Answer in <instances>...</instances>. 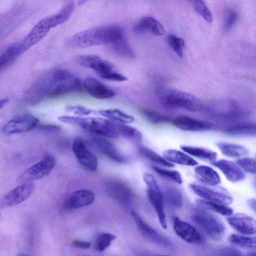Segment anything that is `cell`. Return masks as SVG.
Listing matches in <instances>:
<instances>
[{
  "label": "cell",
  "instance_id": "6da1fadb",
  "mask_svg": "<svg viewBox=\"0 0 256 256\" xmlns=\"http://www.w3.org/2000/svg\"><path fill=\"white\" fill-rule=\"evenodd\" d=\"M124 37V30L120 26L106 25L80 32L68 38L66 44L73 48H86L104 44L112 45Z\"/></svg>",
  "mask_w": 256,
  "mask_h": 256
},
{
  "label": "cell",
  "instance_id": "7a4b0ae2",
  "mask_svg": "<svg viewBox=\"0 0 256 256\" xmlns=\"http://www.w3.org/2000/svg\"><path fill=\"white\" fill-rule=\"evenodd\" d=\"M58 118L64 123L78 126L99 136L110 138H118L120 136L113 122L101 118L62 116Z\"/></svg>",
  "mask_w": 256,
  "mask_h": 256
},
{
  "label": "cell",
  "instance_id": "3957f363",
  "mask_svg": "<svg viewBox=\"0 0 256 256\" xmlns=\"http://www.w3.org/2000/svg\"><path fill=\"white\" fill-rule=\"evenodd\" d=\"M80 66L94 70L101 78L110 81L124 82L127 77L115 70L111 62L96 54H82L76 58Z\"/></svg>",
  "mask_w": 256,
  "mask_h": 256
},
{
  "label": "cell",
  "instance_id": "277c9868",
  "mask_svg": "<svg viewBox=\"0 0 256 256\" xmlns=\"http://www.w3.org/2000/svg\"><path fill=\"white\" fill-rule=\"evenodd\" d=\"M161 99L163 104L170 108L192 112H198L202 108V104L197 98L179 90H168L162 94Z\"/></svg>",
  "mask_w": 256,
  "mask_h": 256
},
{
  "label": "cell",
  "instance_id": "5b68a950",
  "mask_svg": "<svg viewBox=\"0 0 256 256\" xmlns=\"http://www.w3.org/2000/svg\"><path fill=\"white\" fill-rule=\"evenodd\" d=\"M193 222L210 238L220 240L226 232L222 222L217 216L204 210L196 211L192 216Z\"/></svg>",
  "mask_w": 256,
  "mask_h": 256
},
{
  "label": "cell",
  "instance_id": "8992f818",
  "mask_svg": "<svg viewBox=\"0 0 256 256\" xmlns=\"http://www.w3.org/2000/svg\"><path fill=\"white\" fill-rule=\"evenodd\" d=\"M143 180L147 186V194L149 202L154 210L158 221L164 229L167 228V223L164 212V200L163 194L154 176L145 172Z\"/></svg>",
  "mask_w": 256,
  "mask_h": 256
},
{
  "label": "cell",
  "instance_id": "52a82bcc",
  "mask_svg": "<svg viewBox=\"0 0 256 256\" xmlns=\"http://www.w3.org/2000/svg\"><path fill=\"white\" fill-rule=\"evenodd\" d=\"M190 188L194 192L204 200L228 204L232 201V198L224 188L208 184H192Z\"/></svg>",
  "mask_w": 256,
  "mask_h": 256
},
{
  "label": "cell",
  "instance_id": "ba28073f",
  "mask_svg": "<svg viewBox=\"0 0 256 256\" xmlns=\"http://www.w3.org/2000/svg\"><path fill=\"white\" fill-rule=\"evenodd\" d=\"M54 159L51 156H47L21 174L17 178V182L26 183L44 178L50 174L54 166Z\"/></svg>",
  "mask_w": 256,
  "mask_h": 256
},
{
  "label": "cell",
  "instance_id": "9c48e42d",
  "mask_svg": "<svg viewBox=\"0 0 256 256\" xmlns=\"http://www.w3.org/2000/svg\"><path fill=\"white\" fill-rule=\"evenodd\" d=\"M52 28L48 16L40 20L18 43L21 54L40 42Z\"/></svg>",
  "mask_w": 256,
  "mask_h": 256
},
{
  "label": "cell",
  "instance_id": "30bf717a",
  "mask_svg": "<svg viewBox=\"0 0 256 256\" xmlns=\"http://www.w3.org/2000/svg\"><path fill=\"white\" fill-rule=\"evenodd\" d=\"M38 122L39 120L34 116L22 115L8 120L3 127L2 132L8 134L22 133L34 128Z\"/></svg>",
  "mask_w": 256,
  "mask_h": 256
},
{
  "label": "cell",
  "instance_id": "8fae6325",
  "mask_svg": "<svg viewBox=\"0 0 256 256\" xmlns=\"http://www.w3.org/2000/svg\"><path fill=\"white\" fill-rule=\"evenodd\" d=\"M72 150L78 161L83 167L92 172L97 170L98 160L96 157L80 138H77L74 140Z\"/></svg>",
  "mask_w": 256,
  "mask_h": 256
},
{
  "label": "cell",
  "instance_id": "7c38bea8",
  "mask_svg": "<svg viewBox=\"0 0 256 256\" xmlns=\"http://www.w3.org/2000/svg\"><path fill=\"white\" fill-rule=\"evenodd\" d=\"M34 188V184L28 182L18 186L4 196L0 202L1 207H10L22 203L30 196Z\"/></svg>",
  "mask_w": 256,
  "mask_h": 256
},
{
  "label": "cell",
  "instance_id": "4fadbf2b",
  "mask_svg": "<svg viewBox=\"0 0 256 256\" xmlns=\"http://www.w3.org/2000/svg\"><path fill=\"white\" fill-rule=\"evenodd\" d=\"M173 228L176 234L188 243L200 244L202 242L198 232L192 225L178 217L173 218Z\"/></svg>",
  "mask_w": 256,
  "mask_h": 256
},
{
  "label": "cell",
  "instance_id": "5bb4252c",
  "mask_svg": "<svg viewBox=\"0 0 256 256\" xmlns=\"http://www.w3.org/2000/svg\"><path fill=\"white\" fill-rule=\"evenodd\" d=\"M229 224L236 230L246 234H256V220L242 213H237L226 218Z\"/></svg>",
  "mask_w": 256,
  "mask_h": 256
},
{
  "label": "cell",
  "instance_id": "9a60e30c",
  "mask_svg": "<svg viewBox=\"0 0 256 256\" xmlns=\"http://www.w3.org/2000/svg\"><path fill=\"white\" fill-rule=\"evenodd\" d=\"M130 213L139 230L145 237L162 246H170L168 240L144 222L136 212L132 210Z\"/></svg>",
  "mask_w": 256,
  "mask_h": 256
},
{
  "label": "cell",
  "instance_id": "2e32d148",
  "mask_svg": "<svg viewBox=\"0 0 256 256\" xmlns=\"http://www.w3.org/2000/svg\"><path fill=\"white\" fill-rule=\"evenodd\" d=\"M178 128L188 132H202L210 130L212 127L210 122L198 120L188 116H179L172 121Z\"/></svg>",
  "mask_w": 256,
  "mask_h": 256
},
{
  "label": "cell",
  "instance_id": "e0dca14e",
  "mask_svg": "<svg viewBox=\"0 0 256 256\" xmlns=\"http://www.w3.org/2000/svg\"><path fill=\"white\" fill-rule=\"evenodd\" d=\"M84 89L95 98L104 100L112 98L115 92L97 79L88 77L83 82Z\"/></svg>",
  "mask_w": 256,
  "mask_h": 256
},
{
  "label": "cell",
  "instance_id": "ac0fdd59",
  "mask_svg": "<svg viewBox=\"0 0 256 256\" xmlns=\"http://www.w3.org/2000/svg\"><path fill=\"white\" fill-rule=\"evenodd\" d=\"M94 200V193L88 190H80L72 193L64 204L65 208L76 209L90 204Z\"/></svg>",
  "mask_w": 256,
  "mask_h": 256
},
{
  "label": "cell",
  "instance_id": "d6986e66",
  "mask_svg": "<svg viewBox=\"0 0 256 256\" xmlns=\"http://www.w3.org/2000/svg\"><path fill=\"white\" fill-rule=\"evenodd\" d=\"M134 32H150L156 36H162L165 30L162 24L154 18L146 16L141 18L134 26Z\"/></svg>",
  "mask_w": 256,
  "mask_h": 256
},
{
  "label": "cell",
  "instance_id": "ffe728a7",
  "mask_svg": "<svg viewBox=\"0 0 256 256\" xmlns=\"http://www.w3.org/2000/svg\"><path fill=\"white\" fill-rule=\"evenodd\" d=\"M212 164L218 168L226 178L232 182H239L244 178V172L238 165L231 161L220 160L214 162Z\"/></svg>",
  "mask_w": 256,
  "mask_h": 256
},
{
  "label": "cell",
  "instance_id": "44dd1931",
  "mask_svg": "<svg viewBox=\"0 0 256 256\" xmlns=\"http://www.w3.org/2000/svg\"><path fill=\"white\" fill-rule=\"evenodd\" d=\"M91 143L100 153L112 160L120 163H122L125 161L124 158L108 140L100 138H94L92 140Z\"/></svg>",
  "mask_w": 256,
  "mask_h": 256
},
{
  "label": "cell",
  "instance_id": "7402d4cb",
  "mask_svg": "<svg viewBox=\"0 0 256 256\" xmlns=\"http://www.w3.org/2000/svg\"><path fill=\"white\" fill-rule=\"evenodd\" d=\"M83 82L78 78H73L57 84L52 92L50 98H55L66 94L80 92L84 90Z\"/></svg>",
  "mask_w": 256,
  "mask_h": 256
},
{
  "label": "cell",
  "instance_id": "603a6c76",
  "mask_svg": "<svg viewBox=\"0 0 256 256\" xmlns=\"http://www.w3.org/2000/svg\"><path fill=\"white\" fill-rule=\"evenodd\" d=\"M110 184L109 192L114 199L123 204L130 202L132 192L127 185L120 182H114Z\"/></svg>",
  "mask_w": 256,
  "mask_h": 256
},
{
  "label": "cell",
  "instance_id": "cb8c5ba5",
  "mask_svg": "<svg viewBox=\"0 0 256 256\" xmlns=\"http://www.w3.org/2000/svg\"><path fill=\"white\" fill-rule=\"evenodd\" d=\"M196 178L205 184L216 186L220 182L218 174L214 169L206 166H199L194 169Z\"/></svg>",
  "mask_w": 256,
  "mask_h": 256
},
{
  "label": "cell",
  "instance_id": "d4e9b609",
  "mask_svg": "<svg viewBox=\"0 0 256 256\" xmlns=\"http://www.w3.org/2000/svg\"><path fill=\"white\" fill-rule=\"evenodd\" d=\"M164 157L168 161L181 165L196 166L198 162L187 154L176 150L169 149L163 152Z\"/></svg>",
  "mask_w": 256,
  "mask_h": 256
},
{
  "label": "cell",
  "instance_id": "484cf974",
  "mask_svg": "<svg viewBox=\"0 0 256 256\" xmlns=\"http://www.w3.org/2000/svg\"><path fill=\"white\" fill-rule=\"evenodd\" d=\"M180 148L186 154L194 157L210 162L216 161L217 153L209 149L190 146H180Z\"/></svg>",
  "mask_w": 256,
  "mask_h": 256
},
{
  "label": "cell",
  "instance_id": "4316f807",
  "mask_svg": "<svg viewBox=\"0 0 256 256\" xmlns=\"http://www.w3.org/2000/svg\"><path fill=\"white\" fill-rule=\"evenodd\" d=\"M217 147L222 152L228 157L240 158L248 154V150L243 146L226 142H218Z\"/></svg>",
  "mask_w": 256,
  "mask_h": 256
},
{
  "label": "cell",
  "instance_id": "83f0119b",
  "mask_svg": "<svg viewBox=\"0 0 256 256\" xmlns=\"http://www.w3.org/2000/svg\"><path fill=\"white\" fill-rule=\"evenodd\" d=\"M98 114L104 118H106L111 121L123 123L130 124L134 120V118L118 109L109 108L100 110Z\"/></svg>",
  "mask_w": 256,
  "mask_h": 256
},
{
  "label": "cell",
  "instance_id": "f1b7e54d",
  "mask_svg": "<svg viewBox=\"0 0 256 256\" xmlns=\"http://www.w3.org/2000/svg\"><path fill=\"white\" fill-rule=\"evenodd\" d=\"M74 7L72 1L68 2L60 10L55 14L48 16V18L52 28L57 26L65 22L71 16Z\"/></svg>",
  "mask_w": 256,
  "mask_h": 256
},
{
  "label": "cell",
  "instance_id": "f546056e",
  "mask_svg": "<svg viewBox=\"0 0 256 256\" xmlns=\"http://www.w3.org/2000/svg\"><path fill=\"white\" fill-rule=\"evenodd\" d=\"M225 132L233 136H256V124H242L229 127Z\"/></svg>",
  "mask_w": 256,
  "mask_h": 256
},
{
  "label": "cell",
  "instance_id": "4dcf8cb0",
  "mask_svg": "<svg viewBox=\"0 0 256 256\" xmlns=\"http://www.w3.org/2000/svg\"><path fill=\"white\" fill-rule=\"evenodd\" d=\"M20 54L18 43L8 46L0 56V70H2L7 68Z\"/></svg>",
  "mask_w": 256,
  "mask_h": 256
},
{
  "label": "cell",
  "instance_id": "1f68e13d",
  "mask_svg": "<svg viewBox=\"0 0 256 256\" xmlns=\"http://www.w3.org/2000/svg\"><path fill=\"white\" fill-rule=\"evenodd\" d=\"M113 122L120 135L134 140L140 141L142 140V134L136 128L128 126L126 124Z\"/></svg>",
  "mask_w": 256,
  "mask_h": 256
},
{
  "label": "cell",
  "instance_id": "d6a6232c",
  "mask_svg": "<svg viewBox=\"0 0 256 256\" xmlns=\"http://www.w3.org/2000/svg\"><path fill=\"white\" fill-rule=\"evenodd\" d=\"M164 200L170 206L178 208L182 204V197L180 192L172 186H166L164 190Z\"/></svg>",
  "mask_w": 256,
  "mask_h": 256
},
{
  "label": "cell",
  "instance_id": "836d02e7",
  "mask_svg": "<svg viewBox=\"0 0 256 256\" xmlns=\"http://www.w3.org/2000/svg\"><path fill=\"white\" fill-rule=\"evenodd\" d=\"M140 154L149 160L164 167L172 168L174 166L164 158L154 152L152 150L144 147L140 146L138 150Z\"/></svg>",
  "mask_w": 256,
  "mask_h": 256
},
{
  "label": "cell",
  "instance_id": "e575fe53",
  "mask_svg": "<svg viewBox=\"0 0 256 256\" xmlns=\"http://www.w3.org/2000/svg\"><path fill=\"white\" fill-rule=\"evenodd\" d=\"M199 204L222 215L230 216L232 214V210L224 204L215 202L201 200L198 201Z\"/></svg>",
  "mask_w": 256,
  "mask_h": 256
},
{
  "label": "cell",
  "instance_id": "d590c367",
  "mask_svg": "<svg viewBox=\"0 0 256 256\" xmlns=\"http://www.w3.org/2000/svg\"><path fill=\"white\" fill-rule=\"evenodd\" d=\"M230 242L239 246L256 249V236H249L232 234L230 236Z\"/></svg>",
  "mask_w": 256,
  "mask_h": 256
},
{
  "label": "cell",
  "instance_id": "8d00e7d4",
  "mask_svg": "<svg viewBox=\"0 0 256 256\" xmlns=\"http://www.w3.org/2000/svg\"><path fill=\"white\" fill-rule=\"evenodd\" d=\"M141 113L148 120L154 124H160L172 122V119L169 116L154 110L142 109Z\"/></svg>",
  "mask_w": 256,
  "mask_h": 256
},
{
  "label": "cell",
  "instance_id": "74e56055",
  "mask_svg": "<svg viewBox=\"0 0 256 256\" xmlns=\"http://www.w3.org/2000/svg\"><path fill=\"white\" fill-rule=\"evenodd\" d=\"M116 236L110 233H100L98 234L94 244V248L98 252H103L114 240Z\"/></svg>",
  "mask_w": 256,
  "mask_h": 256
},
{
  "label": "cell",
  "instance_id": "f35d334b",
  "mask_svg": "<svg viewBox=\"0 0 256 256\" xmlns=\"http://www.w3.org/2000/svg\"><path fill=\"white\" fill-rule=\"evenodd\" d=\"M167 42L170 47L180 58H183L185 42L184 39L174 34L167 36Z\"/></svg>",
  "mask_w": 256,
  "mask_h": 256
},
{
  "label": "cell",
  "instance_id": "ab89813d",
  "mask_svg": "<svg viewBox=\"0 0 256 256\" xmlns=\"http://www.w3.org/2000/svg\"><path fill=\"white\" fill-rule=\"evenodd\" d=\"M112 46L114 52L122 56L131 58L134 56L133 51L128 46L124 37L112 44Z\"/></svg>",
  "mask_w": 256,
  "mask_h": 256
},
{
  "label": "cell",
  "instance_id": "60d3db41",
  "mask_svg": "<svg viewBox=\"0 0 256 256\" xmlns=\"http://www.w3.org/2000/svg\"><path fill=\"white\" fill-rule=\"evenodd\" d=\"M152 168L156 172L164 178L180 184L182 183V176L178 171L163 168L154 166H152Z\"/></svg>",
  "mask_w": 256,
  "mask_h": 256
},
{
  "label": "cell",
  "instance_id": "b9f144b4",
  "mask_svg": "<svg viewBox=\"0 0 256 256\" xmlns=\"http://www.w3.org/2000/svg\"><path fill=\"white\" fill-rule=\"evenodd\" d=\"M194 9L208 22L212 21V14L202 0H192Z\"/></svg>",
  "mask_w": 256,
  "mask_h": 256
},
{
  "label": "cell",
  "instance_id": "7bdbcfd3",
  "mask_svg": "<svg viewBox=\"0 0 256 256\" xmlns=\"http://www.w3.org/2000/svg\"><path fill=\"white\" fill-rule=\"evenodd\" d=\"M236 162L246 172L256 174V160L252 158H242L238 160Z\"/></svg>",
  "mask_w": 256,
  "mask_h": 256
},
{
  "label": "cell",
  "instance_id": "ee69618b",
  "mask_svg": "<svg viewBox=\"0 0 256 256\" xmlns=\"http://www.w3.org/2000/svg\"><path fill=\"white\" fill-rule=\"evenodd\" d=\"M66 110L78 116H86L91 114V109L82 106L69 104L66 106Z\"/></svg>",
  "mask_w": 256,
  "mask_h": 256
},
{
  "label": "cell",
  "instance_id": "f6af8a7d",
  "mask_svg": "<svg viewBox=\"0 0 256 256\" xmlns=\"http://www.w3.org/2000/svg\"><path fill=\"white\" fill-rule=\"evenodd\" d=\"M238 18V14L235 11L228 10L224 20V28L227 30H230L236 22Z\"/></svg>",
  "mask_w": 256,
  "mask_h": 256
},
{
  "label": "cell",
  "instance_id": "bcb514c9",
  "mask_svg": "<svg viewBox=\"0 0 256 256\" xmlns=\"http://www.w3.org/2000/svg\"><path fill=\"white\" fill-rule=\"evenodd\" d=\"M72 244L74 247L81 249H88L91 246L90 242L79 240H73Z\"/></svg>",
  "mask_w": 256,
  "mask_h": 256
},
{
  "label": "cell",
  "instance_id": "7dc6e473",
  "mask_svg": "<svg viewBox=\"0 0 256 256\" xmlns=\"http://www.w3.org/2000/svg\"><path fill=\"white\" fill-rule=\"evenodd\" d=\"M38 128L40 130L49 132H55L60 130L59 126L53 124H42Z\"/></svg>",
  "mask_w": 256,
  "mask_h": 256
},
{
  "label": "cell",
  "instance_id": "c3c4849f",
  "mask_svg": "<svg viewBox=\"0 0 256 256\" xmlns=\"http://www.w3.org/2000/svg\"><path fill=\"white\" fill-rule=\"evenodd\" d=\"M248 205L256 214V199L252 198L248 200Z\"/></svg>",
  "mask_w": 256,
  "mask_h": 256
},
{
  "label": "cell",
  "instance_id": "681fc988",
  "mask_svg": "<svg viewBox=\"0 0 256 256\" xmlns=\"http://www.w3.org/2000/svg\"><path fill=\"white\" fill-rule=\"evenodd\" d=\"M9 101L8 98H4L2 99L0 101V107L2 108Z\"/></svg>",
  "mask_w": 256,
  "mask_h": 256
},
{
  "label": "cell",
  "instance_id": "f907efd6",
  "mask_svg": "<svg viewBox=\"0 0 256 256\" xmlns=\"http://www.w3.org/2000/svg\"><path fill=\"white\" fill-rule=\"evenodd\" d=\"M88 0H78V4L79 6L84 4Z\"/></svg>",
  "mask_w": 256,
  "mask_h": 256
},
{
  "label": "cell",
  "instance_id": "816d5d0a",
  "mask_svg": "<svg viewBox=\"0 0 256 256\" xmlns=\"http://www.w3.org/2000/svg\"><path fill=\"white\" fill-rule=\"evenodd\" d=\"M248 254L256 256V251L250 252L248 253Z\"/></svg>",
  "mask_w": 256,
  "mask_h": 256
},
{
  "label": "cell",
  "instance_id": "f5cc1de1",
  "mask_svg": "<svg viewBox=\"0 0 256 256\" xmlns=\"http://www.w3.org/2000/svg\"><path fill=\"white\" fill-rule=\"evenodd\" d=\"M254 187H255V188L256 189V178L254 180Z\"/></svg>",
  "mask_w": 256,
  "mask_h": 256
}]
</instances>
